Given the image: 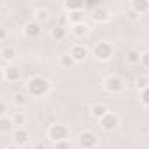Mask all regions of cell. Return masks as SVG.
Masks as SVG:
<instances>
[{"label":"cell","mask_w":149,"mask_h":149,"mask_svg":"<svg viewBox=\"0 0 149 149\" xmlns=\"http://www.w3.org/2000/svg\"><path fill=\"white\" fill-rule=\"evenodd\" d=\"M23 32H25V35H26L28 39H37V37L42 33V25H40L39 21H30V23L25 25Z\"/></svg>","instance_id":"cell-8"},{"label":"cell","mask_w":149,"mask_h":149,"mask_svg":"<svg viewBox=\"0 0 149 149\" xmlns=\"http://www.w3.org/2000/svg\"><path fill=\"white\" fill-rule=\"evenodd\" d=\"M91 18H93L95 23H107V21L111 19V14H109V11H107L105 7H100V6H98L97 9H93Z\"/></svg>","instance_id":"cell-11"},{"label":"cell","mask_w":149,"mask_h":149,"mask_svg":"<svg viewBox=\"0 0 149 149\" xmlns=\"http://www.w3.org/2000/svg\"><path fill=\"white\" fill-rule=\"evenodd\" d=\"M128 18H130V19H132V21H135V19H137V18H139V14H137V13H135V11H132V9H130V11H128Z\"/></svg>","instance_id":"cell-31"},{"label":"cell","mask_w":149,"mask_h":149,"mask_svg":"<svg viewBox=\"0 0 149 149\" xmlns=\"http://www.w3.org/2000/svg\"><path fill=\"white\" fill-rule=\"evenodd\" d=\"M13 102H14V105H18V107H23V105H26L28 104V93H14V98H13Z\"/></svg>","instance_id":"cell-20"},{"label":"cell","mask_w":149,"mask_h":149,"mask_svg":"<svg viewBox=\"0 0 149 149\" xmlns=\"http://www.w3.org/2000/svg\"><path fill=\"white\" fill-rule=\"evenodd\" d=\"M0 56H2L4 63H7V61H13L16 58V51H14V47L6 46V47H2V51H0Z\"/></svg>","instance_id":"cell-18"},{"label":"cell","mask_w":149,"mask_h":149,"mask_svg":"<svg viewBox=\"0 0 149 149\" xmlns=\"http://www.w3.org/2000/svg\"><path fill=\"white\" fill-rule=\"evenodd\" d=\"M97 142H98L97 140V135L93 132H90V130L81 132L79 137H77V144H79L81 149H93L97 146Z\"/></svg>","instance_id":"cell-5"},{"label":"cell","mask_w":149,"mask_h":149,"mask_svg":"<svg viewBox=\"0 0 149 149\" xmlns=\"http://www.w3.org/2000/svg\"><path fill=\"white\" fill-rule=\"evenodd\" d=\"M140 102H142V105L149 107V88L144 90V91H140Z\"/></svg>","instance_id":"cell-25"},{"label":"cell","mask_w":149,"mask_h":149,"mask_svg":"<svg viewBox=\"0 0 149 149\" xmlns=\"http://www.w3.org/2000/svg\"><path fill=\"white\" fill-rule=\"evenodd\" d=\"M11 118H13V123H14V126H19V128H21V126L26 123V116H25L23 112H14Z\"/></svg>","instance_id":"cell-23"},{"label":"cell","mask_w":149,"mask_h":149,"mask_svg":"<svg viewBox=\"0 0 149 149\" xmlns=\"http://www.w3.org/2000/svg\"><path fill=\"white\" fill-rule=\"evenodd\" d=\"M140 65H142L144 68H149V51L142 53V56H140Z\"/></svg>","instance_id":"cell-26"},{"label":"cell","mask_w":149,"mask_h":149,"mask_svg":"<svg viewBox=\"0 0 149 149\" xmlns=\"http://www.w3.org/2000/svg\"><path fill=\"white\" fill-rule=\"evenodd\" d=\"M4 79L7 81V83H16L19 77H21V70L18 68V67H6L4 65Z\"/></svg>","instance_id":"cell-10"},{"label":"cell","mask_w":149,"mask_h":149,"mask_svg":"<svg viewBox=\"0 0 149 149\" xmlns=\"http://www.w3.org/2000/svg\"><path fill=\"white\" fill-rule=\"evenodd\" d=\"M84 18H86L84 11H76V13H68V21H70L72 25H81V23H84Z\"/></svg>","instance_id":"cell-17"},{"label":"cell","mask_w":149,"mask_h":149,"mask_svg":"<svg viewBox=\"0 0 149 149\" xmlns=\"http://www.w3.org/2000/svg\"><path fill=\"white\" fill-rule=\"evenodd\" d=\"M47 91H49V81L46 77L35 76V77L28 79V83H26V93L30 97L39 98V97H44Z\"/></svg>","instance_id":"cell-1"},{"label":"cell","mask_w":149,"mask_h":149,"mask_svg":"<svg viewBox=\"0 0 149 149\" xmlns=\"http://www.w3.org/2000/svg\"><path fill=\"white\" fill-rule=\"evenodd\" d=\"M135 86H137L140 91L147 90V88H149V77H146V76H140V77H137V81H135Z\"/></svg>","instance_id":"cell-24"},{"label":"cell","mask_w":149,"mask_h":149,"mask_svg":"<svg viewBox=\"0 0 149 149\" xmlns=\"http://www.w3.org/2000/svg\"><path fill=\"white\" fill-rule=\"evenodd\" d=\"M104 88L105 91L116 95V93H121L125 90V81L119 77V76H109L105 81H104Z\"/></svg>","instance_id":"cell-4"},{"label":"cell","mask_w":149,"mask_h":149,"mask_svg":"<svg viewBox=\"0 0 149 149\" xmlns=\"http://www.w3.org/2000/svg\"><path fill=\"white\" fill-rule=\"evenodd\" d=\"M6 40H7V28L0 26V42H6Z\"/></svg>","instance_id":"cell-29"},{"label":"cell","mask_w":149,"mask_h":149,"mask_svg":"<svg viewBox=\"0 0 149 149\" xmlns=\"http://www.w3.org/2000/svg\"><path fill=\"white\" fill-rule=\"evenodd\" d=\"M13 140H14V144L16 146H25V144H28V140H30V133H28V130H25V128H18V130H14V133H13Z\"/></svg>","instance_id":"cell-9"},{"label":"cell","mask_w":149,"mask_h":149,"mask_svg":"<svg viewBox=\"0 0 149 149\" xmlns=\"http://www.w3.org/2000/svg\"><path fill=\"white\" fill-rule=\"evenodd\" d=\"M72 33L76 35V37H79V39H83V37H86V35L90 33V26H88L86 23L74 25V28H72Z\"/></svg>","instance_id":"cell-16"},{"label":"cell","mask_w":149,"mask_h":149,"mask_svg":"<svg viewBox=\"0 0 149 149\" xmlns=\"http://www.w3.org/2000/svg\"><path fill=\"white\" fill-rule=\"evenodd\" d=\"M47 137H49L54 144L60 142V140H68L70 130H68V126H65V125H51L49 130H47Z\"/></svg>","instance_id":"cell-2"},{"label":"cell","mask_w":149,"mask_h":149,"mask_svg":"<svg viewBox=\"0 0 149 149\" xmlns=\"http://www.w3.org/2000/svg\"><path fill=\"white\" fill-rule=\"evenodd\" d=\"M6 149H21V147H19V146H16V144H11V146H7Z\"/></svg>","instance_id":"cell-33"},{"label":"cell","mask_w":149,"mask_h":149,"mask_svg":"<svg viewBox=\"0 0 149 149\" xmlns=\"http://www.w3.org/2000/svg\"><path fill=\"white\" fill-rule=\"evenodd\" d=\"M32 149H47V147H46L42 142H37V144H33V147H32Z\"/></svg>","instance_id":"cell-32"},{"label":"cell","mask_w":149,"mask_h":149,"mask_svg":"<svg viewBox=\"0 0 149 149\" xmlns=\"http://www.w3.org/2000/svg\"><path fill=\"white\" fill-rule=\"evenodd\" d=\"M65 37H67V28H65V26L58 25V26L51 28V39H53V40L60 42V40H63Z\"/></svg>","instance_id":"cell-14"},{"label":"cell","mask_w":149,"mask_h":149,"mask_svg":"<svg viewBox=\"0 0 149 149\" xmlns=\"http://www.w3.org/2000/svg\"><path fill=\"white\" fill-rule=\"evenodd\" d=\"M60 65L63 68H72L74 65H76V60H74L70 54H61L60 56Z\"/></svg>","instance_id":"cell-21"},{"label":"cell","mask_w":149,"mask_h":149,"mask_svg":"<svg viewBox=\"0 0 149 149\" xmlns=\"http://www.w3.org/2000/svg\"><path fill=\"white\" fill-rule=\"evenodd\" d=\"M0 114H2V116H7V104H6V102L0 104Z\"/></svg>","instance_id":"cell-30"},{"label":"cell","mask_w":149,"mask_h":149,"mask_svg":"<svg viewBox=\"0 0 149 149\" xmlns=\"http://www.w3.org/2000/svg\"><path fill=\"white\" fill-rule=\"evenodd\" d=\"M140 56H142V53L132 49V51H128V54H126V61L132 63V65H137V63H140Z\"/></svg>","instance_id":"cell-22"},{"label":"cell","mask_w":149,"mask_h":149,"mask_svg":"<svg viewBox=\"0 0 149 149\" xmlns=\"http://www.w3.org/2000/svg\"><path fill=\"white\" fill-rule=\"evenodd\" d=\"M93 54L98 61H109L114 54V49H112V44L109 42H98L93 49Z\"/></svg>","instance_id":"cell-3"},{"label":"cell","mask_w":149,"mask_h":149,"mask_svg":"<svg viewBox=\"0 0 149 149\" xmlns=\"http://www.w3.org/2000/svg\"><path fill=\"white\" fill-rule=\"evenodd\" d=\"M98 123H100L102 130H105V132H114V130L119 126V116L114 114V112H107Z\"/></svg>","instance_id":"cell-6"},{"label":"cell","mask_w":149,"mask_h":149,"mask_svg":"<svg viewBox=\"0 0 149 149\" xmlns=\"http://www.w3.org/2000/svg\"><path fill=\"white\" fill-rule=\"evenodd\" d=\"M35 16H37V21H39V19L44 21V19H47V11H46V9H39Z\"/></svg>","instance_id":"cell-28"},{"label":"cell","mask_w":149,"mask_h":149,"mask_svg":"<svg viewBox=\"0 0 149 149\" xmlns=\"http://www.w3.org/2000/svg\"><path fill=\"white\" fill-rule=\"evenodd\" d=\"M132 11H135L139 16L146 14L149 11V0H133L132 2Z\"/></svg>","instance_id":"cell-12"},{"label":"cell","mask_w":149,"mask_h":149,"mask_svg":"<svg viewBox=\"0 0 149 149\" xmlns=\"http://www.w3.org/2000/svg\"><path fill=\"white\" fill-rule=\"evenodd\" d=\"M84 4L81 2V0H67L65 2V9L68 13H76V11H84Z\"/></svg>","instance_id":"cell-15"},{"label":"cell","mask_w":149,"mask_h":149,"mask_svg":"<svg viewBox=\"0 0 149 149\" xmlns=\"http://www.w3.org/2000/svg\"><path fill=\"white\" fill-rule=\"evenodd\" d=\"M13 126H14L13 118H9V116H2V118H0V132H2V133L11 132V130H13Z\"/></svg>","instance_id":"cell-19"},{"label":"cell","mask_w":149,"mask_h":149,"mask_svg":"<svg viewBox=\"0 0 149 149\" xmlns=\"http://www.w3.org/2000/svg\"><path fill=\"white\" fill-rule=\"evenodd\" d=\"M88 47L86 46H83V44H76V46H72V49H70V56L76 60V63H79V61H84L86 60V56H88Z\"/></svg>","instance_id":"cell-7"},{"label":"cell","mask_w":149,"mask_h":149,"mask_svg":"<svg viewBox=\"0 0 149 149\" xmlns=\"http://www.w3.org/2000/svg\"><path fill=\"white\" fill-rule=\"evenodd\" d=\"M107 112H109V111H107V107H105L104 104H95V105L91 107V111H90V114H91L95 119H98V121H100Z\"/></svg>","instance_id":"cell-13"},{"label":"cell","mask_w":149,"mask_h":149,"mask_svg":"<svg viewBox=\"0 0 149 149\" xmlns=\"http://www.w3.org/2000/svg\"><path fill=\"white\" fill-rule=\"evenodd\" d=\"M56 149H70V140H60L54 144Z\"/></svg>","instance_id":"cell-27"}]
</instances>
